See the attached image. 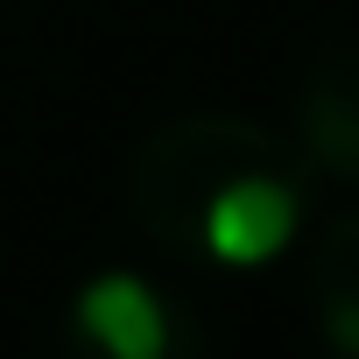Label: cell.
Here are the masks:
<instances>
[{"mask_svg": "<svg viewBox=\"0 0 359 359\" xmlns=\"http://www.w3.org/2000/svg\"><path fill=\"white\" fill-rule=\"evenodd\" d=\"M317 169L296 134H275L247 113H176L148 127L127 155V212L134 226L212 268L275 261L310 212Z\"/></svg>", "mask_w": 359, "mask_h": 359, "instance_id": "6da1fadb", "label": "cell"}, {"mask_svg": "<svg viewBox=\"0 0 359 359\" xmlns=\"http://www.w3.org/2000/svg\"><path fill=\"white\" fill-rule=\"evenodd\" d=\"M296 148L317 176L359 184V43H324L296 85Z\"/></svg>", "mask_w": 359, "mask_h": 359, "instance_id": "7a4b0ae2", "label": "cell"}, {"mask_svg": "<svg viewBox=\"0 0 359 359\" xmlns=\"http://www.w3.org/2000/svg\"><path fill=\"white\" fill-rule=\"evenodd\" d=\"M78 338L113 352V359H162L184 345V317H176V303L141 282V275H99L78 289V310H71Z\"/></svg>", "mask_w": 359, "mask_h": 359, "instance_id": "3957f363", "label": "cell"}, {"mask_svg": "<svg viewBox=\"0 0 359 359\" xmlns=\"http://www.w3.org/2000/svg\"><path fill=\"white\" fill-rule=\"evenodd\" d=\"M310 317L331 352L359 359V212H338L310 247Z\"/></svg>", "mask_w": 359, "mask_h": 359, "instance_id": "277c9868", "label": "cell"}]
</instances>
